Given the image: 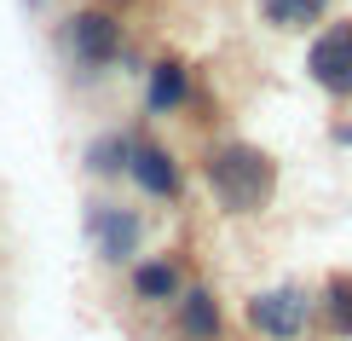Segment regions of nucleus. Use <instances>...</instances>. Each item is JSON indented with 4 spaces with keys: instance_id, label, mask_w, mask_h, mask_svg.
Listing matches in <instances>:
<instances>
[{
    "instance_id": "1",
    "label": "nucleus",
    "mask_w": 352,
    "mask_h": 341,
    "mask_svg": "<svg viewBox=\"0 0 352 341\" xmlns=\"http://www.w3.org/2000/svg\"><path fill=\"white\" fill-rule=\"evenodd\" d=\"M202 180H208V191L219 197V209L226 214H260L272 203L277 191V162L260 151V145H214L208 162H202Z\"/></svg>"
},
{
    "instance_id": "2",
    "label": "nucleus",
    "mask_w": 352,
    "mask_h": 341,
    "mask_svg": "<svg viewBox=\"0 0 352 341\" xmlns=\"http://www.w3.org/2000/svg\"><path fill=\"white\" fill-rule=\"evenodd\" d=\"M64 41H69V52H76L81 64L104 70V64L122 58V18L104 12V6H81V12L64 18Z\"/></svg>"
},
{
    "instance_id": "3",
    "label": "nucleus",
    "mask_w": 352,
    "mask_h": 341,
    "mask_svg": "<svg viewBox=\"0 0 352 341\" xmlns=\"http://www.w3.org/2000/svg\"><path fill=\"white\" fill-rule=\"evenodd\" d=\"M306 76H312V87H324L329 99H352V18L329 23L306 47Z\"/></svg>"
},
{
    "instance_id": "4",
    "label": "nucleus",
    "mask_w": 352,
    "mask_h": 341,
    "mask_svg": "<svg viewBox=\"0 0 352 341\" xmlns=\"http://www.w3.org/2000/svg\"><path fill=\"white\" fill-rule=\"evenodd\" d=\"M306 318H312V295L306 289H266L248 301V324L272 341H295L306 330Z\"/></svg>"
},
{
    "instance_id": "5",
    "label": "nucleus",
    "mask_w": 352,
    "mask_h": 341,
    "mask_svg": "<svg viewBox=\"0 0 352 341\" xmlns=\"http://www.w3.org/2000/svg\"><path fill=\"white\" fill-rule=\"evenodd\" d=\"M87 231H93L98 255L122 266L139 249V214L133 209H116V203H87Z\"/></svg>"
},
{
    "instance_id": "6",
    "label": "nucleus",
    "mask_w": 352,
    "mask_h": 341,
    "mask_svg": "<svg viewBox=\"0 0 352 341\" xmlns=\"http://www.w3.org/2000/svg\"><path fill=\"white\" fill-rule=\"evenodd\" d=\"M127 174L144 197H179V162H173L162 145H139L133 139V156H127Z\"/></svg>"
},
{
    "instance_id": "7",
    "label": "nucleus",
    "mask_w": 352,
    "mask_h": 341,
    "mask_svg": "<svg viewBox=\"0 0 352 341\" xmlns=\"http://www.w3.org/2000/svg\"><path fill=\"white\" fill-rule=\"evenodd\" d=\"M185 93H190V70L179 64V58H156V64H151V87H144L151 116H173L185 105Z\"/></svg>"
},
{
    "instance_id": "8",
    "label": "nucleus",
    "mask_w": 352,
    "mask_h": 341,
    "mask_svg": "<svg viewBox=\"0 0 352 341\" xmlns=\"http://www.w3.org/2000/svg\"><path fill=\"white\" fill-rule=\"evenodd\" d=\"M335 0H260V12H266L272 29H283V35H300V29H318L329 18Z\"/></svg>"
},
{
    "instance_id": "9",
    "label": "nucleus",
    "mask_w": 352,
    "mask_h": 341,
    "mask_svg": "<svg viewBox=\"0 0 352 341\" xmlns=\"http://www.w3.org/2000/svg\"><path fill=\"white\" fill-rule=\"evenodd\" d=\"M127 156H133V133H98L93 145H87V168L98 174V180H116V174H127Z\"/></svg>"
},
{
    "instance_id": "10",
    "label": "nucleus",
    "mask_w": 352,
    "mask_h": 341,
    "mask_svg": "<svg viewBox=\"0 0 352 341\" xmlns=\"http://www.w3.org/2000/svg\"><path fill=\"white\" fill-rule=\"evenodd\" d=\"M179 330H185L190 341H214V335H219V307H214L208 289H190L185 301H179Z\"/></svg>"
},
{
    "instance_id": "11",
    "label": "nucleus",
    "mask_w": 352,
    "mask_h": 341,
    "mask_svg": "<svg viewBox=\"0 0 352 341\" xmlns=\"http://www.w3.org/2000/svg\"><path fill=\"white\" fill-rule=\"evenodd\" d=\"M133 289H139V301H173L179 295V272L168 260H144L133 272Z\"/></svg>"
},
{
    "instance_id": "12",
    "label": "nucleus",
    "mask_w": 352,
    "mask_h": 341,
    "mask_svg": "<svg viewBox=\"0 0 352 341\" xmlns=\"http://www.w3.org/2000/svg\"><path fill=\"white\" fill-rule=\"evenodd\" d=\"M324 313H329V330L335 335H352V278H329Z\"/></svg>"
},
{
    "instance_id": "13",
    "label": "nucleus",
    "mask_w": 352,
    "mask_h": 341,
    "mask_svg": "<svg viewBox=\"0 0 352 341\" xmlns=\"http://www.w3.org/2000/svg\"><path fill=\"white\" fill-rule=\"evenodd\" d=\"M23 6H29V12H41V6H47V0H23Z\"/></svg>"
}]
</instances>
